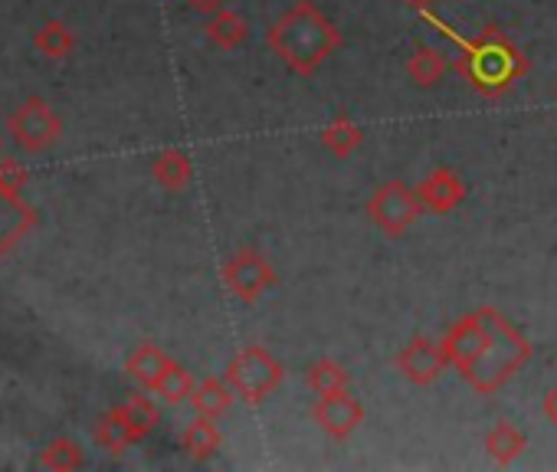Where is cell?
<instances>
[{"label": "cell", "mask_w": 557, "mask_h": 472, "mask_svg": "<svg viewBox=\"0 0 557 472\" xmlns=\"http://www.w3.org/2000/svg\"><path fill=\"white\" fill-rule=\"evenodd\" d=\"M420 17L456 47V73L466 79V86L485 99H498L505 96L528 70V57L518 50V44L502 34L498 27H485L475 37H462L456 27H449L443 17H436L433 11H420Z\"/></svg>", "instance_id": "obj_1"}, {"label": "cell", "mask_w": 557, "mask_h": 472, "mask_svg": "<svg viewBox=\"0 0 557 472\" xmlns=\"http://www.w3.org/2000/svg\"><path fill=\"white\" fill-rule=\"evenodd\" d=\"M265 44L296 76H315L325 66V60L342 47V30L312 4V0H296V4L265 30Z\"/></svg>", "instance_id": "obj_2"}, {"label": "cell", "mask_w": 557, "mask_h": 472, "mask_svg": "<svg viewBox=\"0 0 557 472\" xmlns=\"http://www.w3.org/2000/svg\"><path fill=\"white\" fill-rule=\"evenodd\" d=\"M479 315H482V325H485V348L475 358V364L462 374V381L475 394L492 397L531 361V341L498 309L482 306Z\"/></svg>", "instance_id": "obj_3"}, {"label": "cell", "mask_w": 557, "mask_h": 472, "mask_svg": "<svg viewBox=\"0 0 557 472\" xmlns=\"http://www.w3.org/2000/svg\"><path fill=\"white\" fill-rule=\"evenodd\" d=\"M226 384L236 390V397L249 407L262 403L278 384H283L286 371L278 364V358L272 351H265L262 345H246L243 351H236L226 364Z\"/></svg>", "instance_id": "obj_4"}, {"label": "cell", "mask_w": 557, "mask_h": 472, "mask_svg": "<svg viewBox=\"0 0 557 472\" xmlns=\"http://www.w3.org/2000/svg\"><path fill=\"white\" fill-rule=\"evenodd\" d=\"M8 135L30 154H44L50 151L60 138H63V119L57 115V109L40 99V96H30L24 99L11 119H8Z\"/></svg>", "instance_id": "obj_5"}, {"label": "cell", "mask_w": 557, "mask_h": 472, "mask_svg": "<svg viewBox=\"0 0 557 472\" xmlns=\"http://www.w3.org/2000/svg\"><path fill=\"white\" fill-rule=\"evenodd\" d=\"M423 200L417 194V187L404 184V181H387L381 184L371 200H368V220L384 229L387 236H404L420 216H423Z\"/></svg>", "instance_id": "obj_6"}, {"label": "cell", "mask_w": 557, "mask_h": 472, "mask_svg": "<svg viewBox=\"0 0 557 472\" xmlns=\"http://www.w3.org/2000/svg\"><path fill=\"white\" fill-rule=\"evenodd\" d=\"M223 286L226 293L243 302V306H256L269 289H275L278 276H275V266L259 253V250H239L233 253L226 263H223Z\"/></svg>", "instance_id": "obj_7"}, {"label": "cell", "mask_w": 557, "mask_h": 472, "mask_svg": "<svg viewBox=\"0 0 557 472\" xmlns=\"http://www.w3.org/2000/svg\"><path fill=\"white\" fill-rule=\"evenodd\" d=\"M394 368L417 387H430L443 377V371L449 368V358L443 351V345L430 341V338H413L397 358Z\"/></svg>", "instance_id": "obj_8"}, {"label": "cell", "mask_w": 557, "mask_h": 472, "mask_svg": "<svg viewBox=\"0 0 557 472\" xmlns=\"http://www.w3.org/2000/svg\"><path fill=\"white\" fill-rule=\"evenodd\" d=\"M312 417L332 439H348L364 423V403L351 397L348 390H335V394L319 397V403L312 407Z\"/></svg>", "instance_id": "obj_9"}, {"label": "cell", "mask_w": 557, "mask_h": 472, "mask_svg": "<svg viewBox=\"0 0 557 472\" xmlns=\"http://www.w3.org/2000/svg\"><path fill=\"white\" fill-rule=\"evenodd\" d=\"M440 345H443V351H446V358H449V368H456L459 374H466V371L475 364V358L482 355V348H485V325H482L479 309L469 312V315H462V319L446 332V338H443Z\"/></svg>", "instance_id": "obj_10"}, {"label": "cell", "mask_w": 557, "mask_h": 472, "mask_svg": "<svg viewBox=\"0 0 557 472\" xmlns=\"http://www.w3.org/2000/svg\"><path fill=\"white\" fill-rule=\"evenodd\" d=\"M37 210L24 200L21 190L0 187V260H4L24 236L37 226Z\"/></svg>", "instance_id": "obj_11"}, {"label": "cell", "mask_w": 557, "mask_h": 472, "mask_svg": "<svg viewBox=\"0 0 557 472\" xmlns=\"http://www.w3.org/2000/svg\"><path fill=\"white\" fill-rule=\"evenodd\" d=\"M417 194H420V200H423L426 210H433V213H453L469 197V187H466V181L456 171L436 167V171H430L420 181Z\"/></svg>", "instance_id": "obj_12"}, {"label": "cell", "mask_w": 557, "mask_h": 472, "mask_svg": "<svg viewBox=\"0 0 557 472\" xmlns=\"http://www.w3.org/2000/svg\"><path fill=\"white\" fill-rule=\"evenodd\" d=\"M174 364H177V361H174L168 351H161L158 345H151V341L138 345V348L125 358L128 377H132L141 390H151V394L161 387V381L168 377V371H171Z\"/></svg>", "instance_id": "obj_13"}, {"label": "cell", "mask_w": 557, "mask_h": 472, "mask_svg": "<svg viewBox=\"0 0 557 472\" xmlns=\"http://www.w3.org/2000/svg\"><path fill=\"white\" fill-rule=\"evenodd\" d=\"M151 174H154V181H158L164 190L181 194V190H187V184H190V177H194L190 154H187L184 148H164V151L154 154Z\"/></svg>", "instance_id": "obj_14"}, {"label": "cell", "mask_w": 557, "mask_h": 472, "mask_svg": "<svg viewBox=\"0 0 557 472\" xmlns=\"http://www.w3.org/2000/svg\"><path fill=\"white\" fill-rule=\"evenodd\" d=\"M203 37L216 47V50H239L249 37V21L239 17L236 11L220 8L216 14H207L203 24Z\"/></svg>", "instance_id": "obj_15"}, {"label": "cell", "mask_w": 557, "mask_h": 472, "mask_svg": "<svg viewBox=\"0 0 557 472\" xmlns=\"http://www.w3.org/2000/svg\"><path fill=\"white\" fill-rule=\"evenodd\" d=\"M236 400V390L226 384V377H203L197 381L194 394H190V407L197 410V417H210V420H220Z\"/></svg>", "instance_id": "obj_16"}, {"label": "cell", "mask_w": 557, "mask_h": 472, "mask_svg": "<svg viewBox=\"0 0 557 472\" xmlns=\"http://www.w3.org/2000/svg\"><path fill=\"white\" fill-rule=\"evenodd\" d=\"M115 413L125 420V426L132 430L135 443L148 439V436L154 433V426L161 423V410H158V403H154L151 397H145V394H132V397H125V400L115 407Z\"/></svg>", "instance_id": "obj_17"}, {"label": "cell", "mask_w": 557, "mask_h": 472, "mask_svg": "<svg viewBox=\"0 0 557 472\" xmlns=\"http://www.w3.org/2000/svg\"><path fill=\"white\" fill-rule=\"evenodd\" d=\"M181 446L190 459L197 462H207L220 452L223 446V433L216 430V420L210 417H197L194 423H187V430L181 433Z\"/></svg>", "instance_id": "obj_18"}, {"label": "cell", "mask_w": 557, "mask_h": 472, "mask_svg": "<svg viewBox=\"0 0 557 472\" xmlns=\"http://www.w3.org/2000/svg\"><path fill=\"white\" fill-rule=\"evenodd\" d=\"M319 141L335 154V158H348L355 154L361 145H364V128L358 122H351L348 115H338L332 119L322 132H319Z\"/></svg>", "instance_id": "obj_19"}, {"label": "cell", "mask_w": 557, "mask_h": 472, "mask_svg": "<svg viewBox=\"0 0 557 472\" xmlns=\"http://www.w3.org/2000/svg\"><path fill=\"white\" fill-rule=\"evenodd\" d=\"M524 446H528V436H524L515 423H508V420L495 423V426L485 433V452H488L498 465L515 462V459L524 452Z\"/></svg>", "instance_id": "obj_20"}, {"label": "cell", "mask_w": 557, "mask_h": 472, "mask_svg": "<svg viewBox=\"0 0 557 472\" xmlns=\"http://www.w3.org/2000/svg\"><path fill=\"white\" fill-rule=\"evenodd\" d=\"M446 60H443V53L440 50H433V47H417L410 57H407V76H410V83L417 86V89H433V86H440V79L446 76Z\"/></svg>", "instance_id": "obj_21"}, {"label": "cell", "mask_w": 557, "mask_h": 472, "mask_svg": "<svg viewBox=\"0 0 557 472\" xmlns=\"http://www.w3.org/2000/svg\"><path fill=\"white\" fill-rule=\"evenodd\" d=\"M34 47H37L40 57L60 63V60H66V57L76 50V34H73L70 24H63V21H47V24L34 34Z\"/></svg>", "instance_id": "obj_22"}, {"label": "cell", "mask_w": 557, "mask_h": 472, "mask_svg": "<svg viewBox=\"0 0 557 472\" xmlns=\"http://www.w3.org/2000/svg\"><path fill=\"white\" fill-rule=\"evenodd\" d=\"M40 469H53V472H76L86 465V452L76 439L70 436H57L44 446L40 459H37Z\"/></svg>", "instance_id": "obj_23"}, {"label": "cell", "mask_w": 557, "mask_h": 472, "mask_svg": "<svg viewBox=\"0 0 557 472\" xmlns=\"http://www.w3.org/2000/svg\"><path fill=\"white\" fill-rule=\"evenodd\" d=\"M306 384L312 394L325 397V394H335V390H348L351 384V374L345 371V364H338L335 358H319L309 374H306Z\"/></svg>", "instance_id": "obj_24"}, {"label": "cell", "mask_w": 557, "mask_h": 472, "mask_svg": "<svg viewBox=\"0 0 557 472\" xmlns=\"http://www.w3.org/2000/svg\"><path fill=\"white\" fill-rule=\"evenodd\" d=\"M92 436H96V443H99L102 449H109V452H115V456H119V452H125L128 446H135V436H132V430L125 426V420L115 413V407L96 420Z\"/></svg>", "instance_id": "obj_25"}, {"label": "cell", "mask_w": 557, "mask_h": 472, "mask_svg": "<svg viewBox=\"0 0 557 472\" xmlns=\"http://www.w3.org/2000/svg\"><path fill=\"white\" fill-rule=\"evenodd\" d=\"M194 387H197V381L190 377V371H184L181 364H174L171 371H168V377L161 381V387L154 390L164 403H171V407H177V403H184V400H190V394H194Z\"/></svg>", "instance_id": "obj_26"}, {"label": "cell", "mask_w": 557, "mask_h": 472, "mask_svg": "<svg viewBox=\"0 0 557 472\" xmlns=\"http://www.w3.org/2000/svg\"><path fill=\"white\" fill-rule=\"evenodd\" d=\"M30 181L27 167L17 161V158H8V154H0V187H8V190H24Z\"/></svg>", "instance_id": "obj_27"}, {"label": "cell", "mask_w": 557, "mask_h": 472, "mask_svg": "<svg viewBox=\"0 0 557 472\" xmlns=\"http://www.w3.org/2000/svg\"><path fill=\"white\" fill-rule=\"evenodd\" d=\"M187 4H190L197 14H216V11L226 4V0H187Z\"/></svg>", "instance_id": "obj_28"}, {"label": "cell", "mask_w": 557, "mask_h": 472, "mask_svg": "<svg viewBox=\"0 0 557 472\" xmlns=\"http://www.w3.org/2000/svg\"><path fill=\"white\" fill-rule=\"evenodd\" d=\"M544 417L557 426V387H550V390L544 394Z\"/></svg>", "instance_id": "obj_29"}, {"label": "cell", "mask_w": 557, "mask_h": 472, "mask_svg": "<svg viewBox=\"0 0 557 472\" xmlns=\"http://www.w3.org/2000/svg\"><path fill=\"white\" fill-rule=\"evenodd\" d=\"M404 4H410L413 11H430V8L436 4V0H404Z\"/></svg>", "instance_id": "obj_30"}, {"label": "cell", "mask_w": 557, "mask_h": 472, "mask_svg": "<svg viewBox=\"0 0 557 472\" xmlns=\"http://www.w3.org/2000/svg\"><path fill=\"white\" fill-rule=\"evenodd\" d=\"M0 154H4V135H0Z\"/></svg>", "instance_id": "obj_31"}, {"label": "cell", "mask_w": 557, "mask_h": 472, "mask_svg": "<svg viewBox=\"0 0 557 472\" xmlns=\"http://www.w3.org/2000/svg\"><path fill=\"white\" fill-rule=\"evenodd\" d=\"M554 99H557V89H554Z\"/></svg>", "instance_id": "obj_32"}]
</instances>
